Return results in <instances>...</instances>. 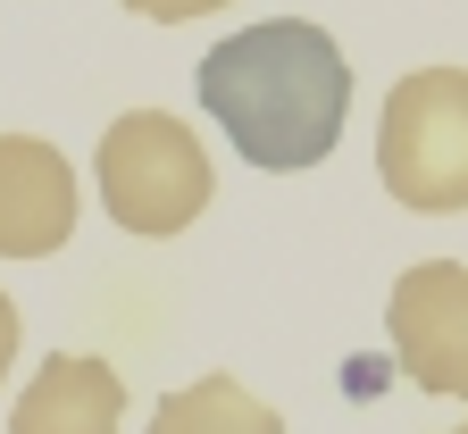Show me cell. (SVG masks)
<instances>
[{
	"mask_svg": "<svg viewBox=\"0 0 468 434\" xmlns=\"http://www.w3.org/2000/svg\"><path fill=\"white\" fill-rule=\"evenodd\" d=\"M201 109L268 175H302L343 143L351 58L310 17H260L201 58Z\"/></svg>",
	"mask_w": 468,
	"mask_h": 434,
	"instance_id": "6da1fadb",
	"label": "cell"
},
{
	"mask_svg": "<svg viewBox=\"0 0 468 434\" xmlns=\"http://www.w3.org/2000/svg\"><path fill=\"white\" fill-rule=\"evenodd\" d=\"M92 175H101V209L126 226V234H185L201 209H209V151L185 117L167 109H126L109 117V134L92 151Z\"/></svg>",
	"mask_w": 468,
	"mask_h": 434,
	"instance_id": "7a4b0ae2",
	"label": "cell"
},
{
	"mask_svg": "<svg viewBox=\"0 0 468 434\" xmlns=\"http://www.w3.org/2000/svg\"><path fill=\"white\" fill-rule=\"evenodd\" d=\"M377 175L401 209H468V68H419L385 92Z\"/></svg>",
	"mask_w": 468,
	"mask_h": 434,
	"instance_id": "3957f363",
	"label": "cell"
},
{
	"mask_svg": "<svg viewBox=\"0 0 468 434\" xmlns=\"http://www.w3.org/2000/svg\"><path fill=\"white\" fill-rule=\"evenodd\" d=\"M385 334H393V359L419 393L468 401V268L460 259L401 268L393 301H385Z\"/></svg>",
	"mask_w": 468,
	"mask_h": 434,
	"instance_id": "277c9868",
	"label": "cell"
},
{
	"mask_svg": "<svg viewBox=\"0 0 468 434\" xmlns=\"http://www.w3.org/2000/svg\"><path fill=\"white\" fill-rule=\"evenodd\" d=\"M76 234V167L42 134H0V259H50Z\"/></svg>",
	"mask_w": 468,
	"mask_h": 434,
	"instance_id": "5b68a950",
	"label": "cell"
},
{
	"mask_svg": "<svg viewBox=\"0 0 468 434\" xmlns=\"http://www.w3.org/2000/svg\"><path fill=\"white\" fill-rule=\"evenodd\" d=\"M117 418H126L117 367L84 351H50L9 409V434H117Z\"/></svg>",
	"mask_w": 468,
	"mask_h": 434,
	"instance_id": "8992f818",
	"label": "cell"
},
{
	"mask_svg": "<svg viewBox=\"0 0 468 434\" xmlns=\"http://www.w3.org/2000/svg\"><path fill=\"white\" fill-rule=\"evenodd\" d=\"M151 434H284V418L260 393H243L234 376H193V385L159 393Z\"/></svg>",
	"mask_w": 468,
	"mask_h": 434,
	"instance_id": "52a82bcc",
	"label": "cell"
},
{
	"mask_svg": "<svg viewBox=\"0 0 468 434\" xmlns=\"http://www.w3.org/2000/svg\"><path fill=\"white\" fill-rule=\"evenodd\" d=\"M134 17H151V26H185V17H209V9H226V0H126Z\"/></svg>",
	"mask_w": 468,
	"mask_h": 434,
	"instance_id": "ba28073f",
	"label": "cell"
},
{
	"mask_svg": "<svg viewBox=\"0 0 468 434\" xmlns=\"http://www.w3.org/2000/svg\"><path fill=\"white\" fill-rule=\"evenodd\" d=\"M17 334H26V318H17V301L0 292V376H9V359H17Z\"/></svg>",
	"mask_w": 468,
	"mask_h": 434,
	"instance_id": "9c48e42d",
	"label": "cell"
},
{
	"mask_svg": "<svg viewBox=\"0 0 468 434\" xmlns=\"http://www.w3.org/2000/svg\"><path fill=\"white\" fill-rule=\"evenodd\" d=\"M452 434H468V426H452Z\"/></svg>",
	"mask_w": 468,
	"mask_h": 434,
	"instance_id": "30bf717a",
	"label": "cell"
}]
</instances>
